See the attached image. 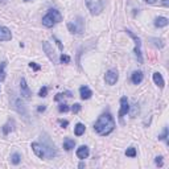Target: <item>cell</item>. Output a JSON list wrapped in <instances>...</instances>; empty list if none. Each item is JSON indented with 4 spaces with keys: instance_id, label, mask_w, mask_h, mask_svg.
Here are the masks:
<instances>
[{
    "instance_id": "38",
    "label": "cell",
    "mask_w": 169,
    "mask_h": 169,
    "mask_svg": "<svg viewBox=\"0 0 169 169\" xmlns=\"http://www.w3.org/2000/svg\"><path fill=\"white\" fill-rule=\"evenodd\" d=\"M63 95H65V97H73V93H72V91H65V93H63Z\"/></svg>"
},
{
    "instance_id": "39",
    "label": "cell",
    "mask_w": 169,
    "mask_h": 169,
    "mask_svg": "<svg viewBox=\"0 0 169 169\" xmlns=\"http://www.w3.org/2000/svg\"><path fill=\"white\" fill-rule=\"evenodd\" d=\"M143 1H145V3H148V4H155L157 0H143Z\"/></svg>"
},
{
    "instance_id": "18",
    "label": "cell",
    "mask_w": 169,
    "mask_h": 169,
    "mask_svg": "<svg viewBox=\"0 0 169 169\" xmlns=\"http://www.w3.org/2000/svg\"><path fill=\"white\" fill-rule=\"evenodd\" d=\"M153 81H155V83L157 85L160 89H164L165 82H164V78H162V75L160 74V73H155V74H153Z\"/></svg>"
},
{
    "instance_id": "37",
    "label": "cell",
    "mask_w": 169,
    "mask_h": 169,
    "mask_svg": "<svg viewBox=\"0 0 169 169\" xmlns=\"http://www.w3.org/2000/svg\"><path fill=\"white\" fill-rule=\"evenodd\" d=\"M63 97H65L63 94H57V95H56V98H54V100H60V99H62Z\"/></svg>"
},
{
    "instance_id": "33",
    "label": "cell",
    "mask_w": 169,
    "mask_h": 169,
    "mask_svg": "<svg viewBox=\"0 0 169 169\" xmlns=\"http://www.w3.org/2000/svg\"><path fill=\"white\" fill-rule=\"evenodd\" d=\"M155 162H156L157 167H162V156H157L156 160H155Z\"/></svg>"
},
{
    "instance_id": "7",
    "label": "cell",
    "mask_w": 169,
    "mask_h": 169,
    "mask_svg": "<svg viewBox=\"0 0 169 169\" xmlns=\"http://www.w3.org/2000/svg\"><path fill=\"white\" fill-rule=\"evenodd\" d=\"M42 49H44L45 54H46L48 58L52 61V62H53V63H57V62H58V58H57L56 52H54V49L50 46V44H49L48 41H44V42H42Z\"/></svg>"
},
{
    "instance_id": "29",
    "label": "cell",
    "mask_w": 169,
    "mask_h": 169,
    "mask_svg": "<svg viewBox=\"0 0 169 169\" xmlns=\"http://www.w3.org/2000/svg\"><path fill=\"white\" fill-rule=\"evenodd\" d=\"M72 111H73V114H78L79 111H81V104H79V103L73 104V107H72Z\"/></svg>"
},
{
    "instance_id": "34",
    "label": "cell",
    "mask_w": 169,
    "mask_h": 169,
    "mask_svg": "<svg viewBox=\"0 0 169 169\" xmlns=\"http://www.w3.org/2000/svg\"><path fill=\"white\" fill-rule=\"evenodd\" d=\"M53 40L54 41H56V44L58 45V48H60V50H63V45H62V42L60 41V40H58L57 37H53Z\"/></svg>"
},
{
    "instance_id": "8",
    "label": "cell",
    "mask_w": 169,
    "mask_h": 169,
    "mask_svg": "<svg viewBox=\"0 0 169 169\" xmlns=\"http://www.w3.org/2000/svg\"><path fill=\"white\" fill-rule=\"evenodd\" d=\"M104 79H106V83L107 85H110V86H112V85H115L116 82H118V79H119V74H118V72L116 70H108V72L106 73V77H104Z\"/></svg>"
},
{
    "instance_id": "4",
    "label": "cell",
    "mask_w": 169,
    "mask_h": 169,
    "mask_svg": "<svg viewBox=\"0 0 169 169\" xmlns=\"http://www.w3.org/2000/svg\"><path fill=\"white\" fill-rule=\"evenodd\" d=\"M86 5L93 16H97L103 11L102 0H86Z\"/></svg>"
},
{
    "instance_id": "19",
    "label": "cell",
    "mask_w": 169,
    "mask_h": 169,
    "mask_svg": "<svg viewBox=\"0 0 169 169\" xmlns=\"http://www.w3.org/2000/svg\"><path fill=\"white\" fill-rule=\"evenodd\" d=\"M54 24H56V23H54V20L52 19V17L49 16L48 13L45 15L44 17H42V25H44V27H46V28H52V27H53Z\"/></svg>"
},
{
    "instance_id": "11",
    "label": "cell",
    "mask_w": 169,
    "mask_h": 169,
    "mask_svg": "<svg viewBox=\"0 0 169 169\" xmlns=\"http://www.w3.org/2000/svg\"><path fill=\"white\" fill-rule=\"evenodd\" d=\"M32 149L33 152L36 153V156H38L40 159H45V151H44V147L41 145V143H32Z\"/></svg>"
},
{
    "instance_id": "42",
    "label": "cell",
    "mask_w": 169,
    "mask_h": 169,
    "mask_svg": "<svg viewBox=\"0 0 169 169\" xmlns=\"http://www.w3.org/2000/svg\"><path fill=\"white\" fill-rule=\"evenodd\" d=\"M24 1H28V0H24Z\"/></svg>"
},
{
    "instance_id": "21",
    "label": "cell",
    "mask_w": 169,
    "mask_h": 169,
    "mask_svg": "<svg viewBox=\"0 0 169 169\" xmlns=\"http://www.w3.org/2000/svg\"><path fill=\"white\" fill-rule=\"evenodd\" d=\"M85 130H86V127L82 123H78V124L74 127V134L77 135V136H81V135H83L85 134Z\"/></svg>"
},
{
    "instance_id": "23",
    "label": "cell",
    "mask_w": 169,
    "mask_h": 169,
    "mask_svg": "<svg viewBox=\"0 0 169 169\" xmlns=\"http://www.w3.org/2000/svg\"><path fill=\"white\" fill-rule=\"evenodd\" d=\"M151 41L153 42V45L155 46H157L159 49H162L165 46V44H164V41H162L161 38H151Z\"/></svg>"
},
{
    "instance_id": "10",
    "label": "cell",
    "mask_w": 169,
    "mask_h": 169,
    "mask_svg": "<svg viewBox=\"0 0 169 169\" xmlns=\"http://www.w3.org/2000/svg\"><path fill=\"white\" fill-rule=\"evenodd\" d=\"M20 90H21V97L25 98V99H30L32 93H30L28 85H27L25 78H21V81H20Z\"/></svg>"
},
{
    "instance_id": "27",
    "label": "cell",
    "mask_w": 169,
    "mask_h": 169,
    "mask_svg": "<svg viewBox=\"0 0 169 169\" xmlns=\"http://www.w3.org/2000/svg\"><path fill=\"white\" fill-rule=\"evenodd\" d=\"M46 95H48V87H46V86H44V87L40 89V91H38V97L45 98Z\"/></svg>"
},
{
    "instance_id": "26",
    "label": "cell",
    "mask_w": 169,
    "mask_h": 169,
    "mask_svg": "<svg viewBox=\"0 0 169 169\" xmlns=\"http://www.w3.org/2000/svg\"><path fill=\"white\" fill-rule=\"evenodd\" d=\"M69 110L70 108H69V106H67L66 103H61L60 106H58V111H60V112H67Z\"/></svg>"
},
{
    "instance_id": "2",
    "label": "cell",
    "mask_w": 169,
    "mask_h": 169,
    "mask_svg": "<svg viewBox=\"0 0 169 169\" xmlns=\"http://www.w3.org/2000/svg\"><path fill=\"white\" fill-rule=\"evenodd\" d=\"M67 29L70 30V33L73 35H82L85 32V21L81 16H78L75 20L67 23Z\"/></svg>"
},
{
    "instance_id": "12",
    "label": "cell",
    "mask_w": 169,
    "mask_h": 169,
    "mask_svg": "<svg viewBox=\"0 0 169 169\" xmlns=\"http://www.w3.org/2000/svg\"><path fill=\"white\" fill-rule=\"evenodd\" d=\"M12 38V33L7 27H1L0 25V41H11Z\"/></svg>"
},
{
    "instance_id": "41",
    "label": "cell",
    "mask_w": 169,
    "mask_h": 169,
    "mask_svg": "<svg viewBox=\"0 0 169 169\" xmlns=\"http://www.w3.org/2000/svg\"><path fill=\"white\" fill-rule=\"evenodd\" d=\"M0 3H4V0H0Z\"/></svg>"
},
{
    "instance_id": "31",
    "label": "cell",
    "mask_w": 169,
    "mask_h": 169,
    "mask_svg": "<svg viewBox=\"0 0 169 169\" xmlns=\"http://www.w3.org/2000/svg\"><path fill=\"white\" fill-rule=\"evenodd\" d=\"M167 136H168V128L165 127L164 128V132H162V135H160V136H159V140H165V139H167Z\"/></svg>"
},
{
    "instance_id": "13",
    "label": "cell",
    "mask_w": 169,
    "mask_h": 169,
    "mask_svg": "<svg viewBox=\"0 0 169 169\" xmlns=\"http://www.w3.org/2000/svg\"><path fill=\"white\" fill-rule=\"evenodd\" d=\"M90 155V149H89L87 145H81L78 149H77V157L81 159V160H85L89 157Z\"/></svg>"
},
{
    "instance_id": "20",
    "label": "cell",
    "mask_w": 169,
    "mask_h": 169,
    "mask_svg": "<svg viewBox=\"0 0 169 169\" xmlns=\"http://www.w3.org/2000/svg\"><path fill=\"white\" fill-rule=\"evenodd\" d=\"M75 147V141L73 139H65L63 141V149L65 151H72Z\"/></svg>"
},
{
    "instance_id": "9",
    "label": "cell",
    "mask_w": 169,
    "mask_h": 169,
    "mask_svg": "<svg viewBox=\"0 0 169 169\" xmlns=\"http://www.w3.org/2000/svg\"><path fill=\"white\" fill-rule=\"evenodd\" d=\"M130 111V104H128V99L125 97L120 98V110H119V119H123V116L127 115Z\"/></svg>"
},
{
    "instance_id": "40",
    "label": "cell",
    "mask_w": 169,
    "mask_h": 169,
    "mask_svg": "<svg viewBox=\"0 0 169 169\" xmlns=\"http://www.w3.org/2000/svg\"><path fill=\"white\" fill-rule=\"evenodd\" d=\"M162 5H164V7H168V0H162Z\"/></svg>"
},
{
    "instance_id": "16",
    "label": "cell",
    "mask_w": 169,
    "mask_h": 169,
    "mask_svg": "<svg viewBox=\"0 0 169 169\" xmlns=\"http://www.w3.org/2000/svg\"><path fill=\"white\" fill-rule=\"evenodd\" d=\"M132 83L134 85H140L141 82H143V79H144V75H143V73L141 72H134L132 73Z\"/></svg>"
},
{
    "instance_id": "1",
    "label": "cell",
    "mask_w": 169,
    "mask_h": 169,
    "mask_svg": "<svg viewBox=\"0 0 169 169\" xmlns=\"http://www.w3.org/2000/svg\"><path fill=\"white\" fill-rule=\"evenodd\" d=\"M115 128V120L111 116V114H103L98 118V120L94 124V131L100 136H106V135L111 134Z\"/></svg>"
},
{
    "instance_id": "15",
    "label": "cell",
    "mask_w": 169,
    "mask_h": 169,
    "mask_svg": "<svg viewBox=\"0 0 169 169\" xmlns=\"http://www.w3.org/2000/svg\"><path fill=\"white\" fill-rule=\"evenodd\" d=\"M169 24V20L167 17H162V16H159L155 19V27L156 28H164Z\"/></svg>"
},
{
    "instance_id": "25",
    "label": "cell",
    "mask_w": 169,
    "mask_h": 169,
    "mask_svg": "<svg viewBox=\"0 0 169 169\" xmlns=\"http://www.w3.org/2000/svg\"><path fill=\"white\" fill-rule=\"evenodd\" d=\"M125 156H128V157H135V156H136V149H135L134 147H130V148L125 151Z\"/></svg>"
},
{
    "instance_id": "24",
    "label": "cell",
    "mask_w": 169,
    "mask_h": 169,
    "mask_svg": "<svg viewBox=\"0 0 169 169\" xmlns=\"http://www.w3.org/2000/svg\"><path fill=\"white\" fill-rule=\"evenodd\" d=\"M11 161L13 165H19L20 161H21V156L19 155V153H13V155L11 156Z\"/></svg>"
},
{
    "instance_id": "5",
    "label": "cell",
    "mask_w": 169,
    "mask_h": 169,
    "mask_svg": "<svg viewBox=\"0 0 169 169\" xmlns=\"http://www.w3.org/2000/svg\"><path fill=\"white\" fill-rule=\"evenodd\" d=\"M127 35L130 36L131 38H134V41H135V56L137 58V62L143 63V56H141V40L137 37L135 33H132L131 30H127Z\"/></svg>"
},
{
    "instance_id": "14",
    "label": "cell",
    "mask_w": 169,
    "mask_h": 169,
    "mask_svg": "<svg viewBox=\"0 0 169 169\" xmlns=\"http://www.w3.org/2000/svg\"><path fill=\"white\" fill-rule=\"evenodd\" d=\"M79 94H81V98L82 99H90L91 95H93V91L90 90V89L87 87V86H82L81 89H79Z\"/></svg>"
},
{
    "instance_id": "22",
    "label": "cell",
    "mask_w": 169,
    "mask_h": 169,
    "mask_svg": "<svg viewBox=\"0 0 169 169\" xmlns=\"http://www.w3.org/2000/svg\"><path fill=\"white\" fill-rule=\"evenodd\" d=\"M13 125H15L13 120H12V122H8L7 124L3 125V132H4V135H8V134H10V131L13 130Z\"/></svg>"
},
{
    "instance_id": "17",
    "label": "cell",
    "mask_w": 169,
    "mask_h": 169,
    "mask_svg": "<svg viewBox=\"0 0 169 169\" xmlns=\"http://www.w3.org/2000/svg\"><path fill=\"white\" fill-rule=\"evenodd\" d=\"M48 15L54 20V23H60V21L62 20V16H61V13H60V12H58L57 10H53V8L48 11Z\"/></svg>"
},
{
    "instance_id": "30",
    "label": "cell",
    "mask_w": 169,
    "mask_h": 169,
    "mask_svg": "<svg viewBox=\"0 0 169 169\" xmlns=\"http://www.w3.org/2000/svg\"><path fill=\"white\" fill-rule=\"evenodd\" d=\"M60 61H61L62 63H69V62H70V57L66 56V54H62V56H61V58H60Z\"/></svg>"
},
{
    "instance_id": "28",
    "label": "cell",
    "mask_w": 169,
    "mask_h": 169,
    "mask_svg": "<svg viewBox=\"0 0 169 169\" xmlns=\"http://www.w3.org/2000/svg\"><path fill=\"white\" fill-rule=\"evenodd\" d=\"M4 66H5V62H3V63H1V66H0V82H1V81H4V78H5Z\"/></svg>"
},
{
    "instance_id": "32",
    "label": "cell",
    "mask_w": 169,
    "mask_h": 169,
    "mask_svg": "<svg viewBox=\"0 0 169 169\" xmlns=\"http://www.w3.org/2000/svg\"><path fill=\"white\" fill-rule=\"evenodd\" d=\"M29 66L32 67V69L35 70V72H38V70L41 69V66H40V65H37V63H36V62H30V63H29Z\"/></svg>"
},
{
    "instance_id": "35",
    "label": "cell",
    "mask_w": 169,
    "mask_h": 169,
    "mask_svg": "<svg viewBox=\"0 0 169 169\" xmlns=\"http://www.w3.org/2000/svg\"><path fill=\"white\" fill-rule=\"evenodd\" d=\"M58 123L61 124V127H62V128H66L67 125H69V122H67V120H58Z\"/></svg>"
},
{
    "instance_id": "6",
    "label": "cell",
    "mask_w": 169,
    "mask_h": 169,
    "mask_svg": "<svg viewBox=\"0 0 169 169\" xmlns=\"http://www.w3.org/2000/svg\"><path fill=\"white\" fill-rule=\"evenodd\" d=\"M12 107H13L15 110H16L19 114L24 116V118H28V111H27V106L24 104V102L20 99V98L17 97H13V99H12Z\"/></svg>"
},
{
    "instance_id": "36",
    "label": "cell",
    "mask_w": 169,
    "mask_h": 169,
    "mask_svg": "<svg viewBox=\"0 0 169 169\" xmlns=\"http://www.w3.org/2000/svg\"><path fill=\"white\" fill-rule=\"evenodd\" d=\"M45 110H46V106H44V104H41V106H38L37 111H38V112H44Z\"/></svg>"
},
{
    "instance_id": "3",
    "label": "cell",
    "mask_w": 169,
    "mask_h": 169,
    "mask_svg": "<svg viewBox=\"0 0 169 169\" xmlns=\"http://www.w3.org/2000/svg\"><path fill=\"white\" fill-rule=\"evenodd\" d=\"M41 145L44 147V151H45V159H53L54 156H57V151L54 144L45 135H44V141L41 143Z\"/></svg>"
}]
</instances>
